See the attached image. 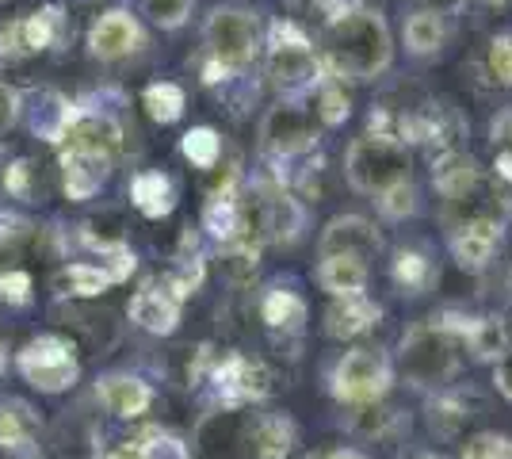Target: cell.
<instances>
[{
	"mask_svg": "<svg viewBox=\"0 0 512 459\" xmlns=\"http://www.w3.org/2000/svg\"><path fill=\"white\" fill-rule=\"evenodd\" d=\"M321 73H329V81H348V85H367L375 77H383L394 62V35L390 23L379 8L356 4L333 23H325L321 35Z\"/></svg>",
	"mask_w": 512,
	"mask_h": 459,
	"instance_id": "obj_1",
	"label": "cell"
},
{
	"mask_svg": "<svg viewBox=\"0 0 512 459\" xmlns=\"http://www.w3.org/2000/svg\"><path fill=\"white\" fill-rule=\"evenodd\" d=\"M459 326H463V314H455V310L432 314L425 322H413L398 341L394 372H402V379L417 391L451 387L463 372V364H467Z\"/></svg>",
	"mask_w": 512,
	"mask_h": 459,
	"instance_id": "obj_2",
	"label": "cell"
},
{
	"mask_svg": "<svg viewBox=\"0 0 512 459\" xmlns=\"http://www.w3.org/2000/svg\"><path fill=\"white\" fill-rule=\"evenodd\" d=\"M203 46H207V85L218 77L226 81L230 73H241L256 62L264 50V27L260 12L241 8V4H218L203 20Z\"/></svg>",
	"mask_w": 512,
	"mask_h": 459,
	"instance_id": "obj_3",
	"label": "cell"
},
{
	"mask_svg": "<svg viewBox=\"0 0 512 459\" xmlns=\"http://www.w3.org/2000/svg\"><path fill=\"white\" fill-rule=\"evenodd\" d=\"M264 73L268 85L279 92V100H306L325 77L318 46L291 20L272 23V31L264 35Z\"/></svg>",
	"mask_w": 512,
	"mask_h": 459,
	"instance_id": "obj_4",
	"label": "cell"
},
{
	"mask_svg": "<svg viewBox=\"0 0 512 459\" xmlns=\"http://www.w3.org/2000/svg\"><path fill=\"white\" fill-rule=\"evenodd\" d=\"M344 180H348L352 192L379 199L386 188L413 180V153L394 138H379V134L363 131L344 150Z\"/></svg>",
	"mask_w": 512,
	"mask_h": 459,
	"instance_id": "obj_5",
	"label": "cell"
},
{
	"mask_svg": "<svg viewBox=\"0 0 512 459\" xmlns=\"http://www.w3.org/2000/svg\"><path fill=\"white\" fill-rule=\"evenodd\" d=\"M394 356L386 349H348L337 356V364L329 368V394L341 402V406H371V402H383L390 387H394Z\"/></svg>",
	"mask_w": 512,
	"mask_h": 459,
	"instance_id": "obj_6",
	"label": "cell"
},
{
	"mask_svg": "<svg viewBox=\"0 0 512 459\" xmlns=\"http://www.w3.org/2000/svg\"><path fill=\"white\" fill-rule=\"evenodd\" d=\"M256 138H260V153L283 165V161H299L306 153H314L321 123L314 119L306 100H276L260 115Z\"/></svg>",
	"mask_w": 512,
	"mask_h": 459,
	"instance_id": "obj_7",
	"label": "cell"
},
{
	"mask_svg": "<svg viewBox=\"0 0 512 459\" xmlns=\"http://www.w3.org/2000/svg\"><path fill=\"white\" fill-rule=\"evenodd\" d=\"M16 372L20 379L39 394H65L81 379V360L77 349L58 337V333H39L16 352Z\"/></svg>",
	"mask_w": 512,
	"mask_h": 459,
	"instance_id": "obj_8",
	"label": "cell"
},
{
	"mask_svg": "<svg viewBox=\"0 0 512 459\" xmlns=\"http://www.w3.org/2000/svg\"><path fill=\"white\" fill-rule=\"evenodd\" d=\"M214 398L222 402V410H241V406H253L264 402L272 394V372L264 360L245 356V352H222L207 372Z\"/></svg>",
	"mask_w": 512,
	"mask_h": 459,
	"instance_id": "obj_9",
	"label": "cell"
},
{
	"mask_svg": "<svg viewBox=\"0 0 512 459\" xmlns=\"http://www.w3.org/2000/svg\"><path fill=\"white\" fill-rule=\"evenodd\" d=\"M62 39H65V16L58 4H50V8L27 12L20 20L0 27V58H35L43 50H54Z\"/></svg>",
	"mask_w": 512,
	"mask_h": 459,
	"instance_id": "obj_10",
	"label": "cell"
},
{
	"mask_svg": "<svg viewBox=\"0 0 512 459\" xmlns=\"http://www.w3.org/2000/svg\"><path fill=\"white\" fill-rule=\"evenodd\" d=\"M85 46L96 62L115 66V62H123V58L138 54L146 46V27H142V20L130 8H111V12L92 20Z\"/></svg>",
	"mask_w": 512,
	"mask_h": 459,
	"instance_id": "obj_11",
	"label": "cell"
},
{
	"mask_svg": "<svg viewBox=\"0 0 512 459\" xmlns=\"http://www.w3.org/2000/svg\"><path fill=\"white\" fill-rule=\"evenodd\" d=\"M379 253H383V234L363 215H333L321 226L318 257H360L371 264Z\"/></svg>",
	"mask_w": 512,
	"mask_h": 459,
	"instance_id": "obj_12",
	"label": "cell"
},
{
	"mask_svg": "<svg viewBox=\"0 0 512 459\" xmlns=\"http://www.w3.org/2000/svg\"><path fill=\"white\" fill-rule=\"evenodd\" d=\"M130 326H138L150 337H172L184 318V299H176L165 280H146L127 303Z\"/></svg>",
	"mask_w": 512,
	"mask_h": 459,
	"instance_id": "obj_13",
	"label": "cell"
},
{
	"mask_svg": "<svg viewBox=\"0 0 512 459\" xmlns=\"http://www.w3.org/2000/svg\"><path fill=\"white\" fill-rule=\"evenodd\" d=\"M245 459H287L299 444V429L287 414H245L237 425Z\"/></svg>",
	"mask_w": 512,
	"mask_h": 459,
	"instance_id": "obj_14",
	"label": "cell"
},
{
	"mask_svg": "<svg viewBox=\"0 0 512 459\" xmlns=\"http://www.w3.org/2000/svg\"><path fill=\"white\" fill-rule=\"evenodd\" d=\"M73 115H77V104H73L65 92H58V88L23 92L20 119H27V131L35 134V138H43V142H50V146H58L65 138Z\"/></svg>",
	"mask_w": 512,
	"mask_h": 459,
	"instance_id": "obj_15",
	"label": "cell"
},
{
	"mask_svg": "<svg viewBox=\"0 0 512 459\" xmlns=\"http://www.w3.org/2000/svg\"><path fill=\"white\" fill-rule=\"evenodd\" d=\"M96 402L119 421H138L150 414L153 387L134 372H104L96 379Z\"/></svg>",
	"mask_w": 512,
	"mask_h": 459,
	"instance_id": "obj_16",
	"label": "cell"
},
{
	"mask_svg": "<svg viewBox=\"0 0 512 459\" xmlns=\"http://www.w3.org/2000/svg\"><path fill=\"white\" fill-rule=\"evenodd\" d=\"M505 241V226L497 222H470L448 230V253L463 272H486Z\"/></svg>",
	"mask_w": 512,
	"mask_h": 459,
	"instance_id": "obj_17",
	"label": "cell"
},
{
	"mask_svg": "<svg viewBox=\"0 0 512 459\" xmlns=\"http://www.w3.org/2000/svg\"><path fill=\"white\" fill-rule=\"evenodd\" d=\"M65 150H88V153H100V157H119V146H123V127L115 123L111 111H81L73 115L69 131L62 138Z\"/></svg>",
	"mask_w": 512,
	"mask_h": 459,
	"instance_id": "obj_18",
	"label": "cell"
},
{
	"mask_svg": "<svg viewBox=\"0 0 512 459\" xmlns=\"http://www.w3.org/2000/svg\"><path fill=\"white\" fill-rule=\"evenodd\" d=\"M390 280L394 287L417 299V295H428L432 287L440 284V261L436 253L428 249L425 241H409V245H398L394 249V261H390Z\"/></svg>",
	"mask_w": 512,
	"mask_h": 459,
	"instance_id": "obj_19",
	"label": "cell"
},
{
	"mask_svg": "<svg viewBox=\"0 0 512 459\" xmlns=\"http://www.w3.org/2000/svg\"><path fill=\"white\" fill-rule=\"evenodd\" d=\"M379 322H383V306L375 303L371 295H344V299H333L325 306L321 329L333 341H356L363 333H371Z\"/></svg>",
	"mask_w": 512,
	"mask_h": 459,
	"instance_id": "obj_20",
	"label": "cell"
},
{
	"mask_svg": "<svg viewBox=\"0 0 512 459\" xmlns=\"http://www.w3.org/2000/svg\"><path fill=\"white\" fill-rule=\"evenodd\" d=\"M111 157L88 150H62V192L73 203H88L104 192L107 176H111Z\"/></svg>",
	"mask_w": 512,
	"mask_h": 459,
	"instance_id": "obj_21",
	"label": "cell"
},
{
	"mask_svg": "<svg viewBox=\"0 0 512 459\" xmlns=\"http://www.w3.org/2000/svg\"><path fill=\"white\" fill-rule=\"evenodd\" d=\"M459 333H463V352L474 364H490L493 368L512 349L509 322L501 314H463Z\"/></svg>",
	"mask_w": 512,
	"mask_h": 459,
	"instance_id": "obj_22",
	"label": "cell"
},
{
	"mask_svg": "<svg viewBox=\"0 0 512 459\" xmlns=\"http://www.w3.org/2000/svg\"><path fill=\"white\" fill-rule=\"evenodd\" d=\"M474 417H478V398L470 391H455V387L432 391V398H428V406H425L428 433L436 440L463 437V429H467Z\"/></svg>",
	"mask_w": 512,
	"mask_h": 459,
	"instance_id": "obj_23",
	"label": "cell"
},
{
	"mask_svg": "<svg viewBox=\"0 0 512 459\" xmlns=\"http://www.w3.org/2000/svg\"><path fill=\"white\" fill-rule=\"evenodd\" d=\"M43 433V417L31 402L0 394V452H31Z\"/></svg>",
	"mask_w": 512,
	"mask_h": 459,
	"instance_id": "obj_24",
	"label": "cell"
},
{
	"mask_svg": "<svg viewBox=\"0 0 512 459\" xmlns=\"http://www.w3.org/2000/svg\"><path fill=\"white\" fill-rule=\"evenodd\" d=\"M482 176H486V169L467 150H448L432 157V188H436V196L444 199V203L470 192Z\"/></svg>",
	"mask_w": 512,
	"mask_h": 459,
	"instance_id": "obj_25",
	"label": "cell"
},
{
	"mask_svg": "<svg viewBox=\"0 0 512 459\" xmlns=\"http://www.w3.org/2000/svg\"><path fill=\"white\" fill-rule=\"evenodd\" d=\"M318 287L329 299H344V295H367L371 284V264L360 257H318Z\"/></svg>",
	"mask_w": 512,
	"mask_h": 459,
	"instance_id": "obj_26",
	"label": "cell"
},
{
	"mask_svg": "<svg viewBox=\"0 0 512 459\" xmlns=\"http://www.w3.org/2000/svg\"><path fill=\"white\" fill-rule=\"evenodd\" d=\"M260 318L264 326L276 329V333H302L306 329V318H310V306L302 299L295 287L272 284L260 299Z\"/></svg>",
	"mask_w": 512,
	"mask_h": 459,
	"instance_id": "obj_27",
	"label": "cell"
},
{
	"mask_svg": "<svg viewBox=\"0 0 512 459\" xmlns=\"http://www.w3.org/2000/svg\"><path fill=\"white\" fill-rule=\"evenodd\" d=\"M448 35V20L436 16V12H425V8H413L402 23V43H406V54H413V58H436L448 46Z\"/></svg>",
	"mask_w": 512,
	"mask_h": 459,
	"instance_id": "obj_28",
	"label": "cell"
},
{
	"mask_svg": "<svg viewBox=\"0 0 512 459\" xmlns=\"http://www.w3.org/2000/svg\"><path fill=\"white\" fill-rule=\"evenodd\" d=\"M130 203L146 215V219H165L176 207V184L161 169H142L130 180Z\"/></svg>",
	"mask_w": 512,
	"mask_h": 459,
	"instance_id": "obj_29",
	"label": "cell"
},
{
	"mask_svg": "<svg viewBox=\"0 0 512 459\" xmlns=\"http://www.w3.org/2000/svg\"><path fill=\"white\" fill-rule=\"evenodd\" d=\"M107 459H192V452L169 429H142L138 437L123 440Z\"/></svg>",
	"mask_w": 512,
	"mask_h": 459,
	"instance_id": "obj_30",
	"label": "cell"
},
{
	"mask_svg": "<svg viewBox=\"0 0 512 459\" xmlns=\"http://www.w3.org/2000/svg\"><path fill=\"white\" fill-rule=\"evenodd\" d=\"M111 284V276H107L100 264H88V261H73L65 264L62 272L54 276V291L58 295H73V299H96V295H104Z\"/></svg>",
	"mask_w": 512,
	"mask_h": 459,
	"instance_id": "obj_31",
	"label": "cell"
},
{
	"mask_svg": "<svg viewBox=\"0 0 512 459\" xmlns=\"http://www.w3.org/2000/svg\"><path fill=\"white\" fill-rule=\"evenodd\" d=\"M314 119H318L321 127H344L348 123V115H352V100H348V92H344L341 81H329V77H321L318 88H314Z\"/></svg>",
	"mask_w": 512,
	"mask_h": 459,
	"instance_id": "obj_32",
	"label": "cell"
},
{
	"mask_svg": "<svg viewBox=\"0 0 512 459\" xmlns=\"http://www.w3.org/2000/svg\"><path fill=\"white\" fill-rule=\"evenodd\" d=\"M180 153L192 161L195 169L214 173L218 161H222V138H218L214 127H192V131L180 138Z\"/></svg>",
	"mask_w": 512,
	"mask_h": 459,
	"instance_id": "obj_33",
	"label": "cell"
},
{
	"mask_svg": "<svg viewBox=\"0 0 512 459\" xmlns=\"http://www.w3.org/2000/svg\"><path fill=\"white\" fill-rule=\"evenodd\" d=\"M142 104H146L150 119H157V123H176L184 115V108H188V96H184V88L172 85V81H153L142 92Z\"/></svg>",
	"mask_w": 512,
	"mask_h": 459,
	"instance_id": "obj_34",
	"label": "cell"
},
{
	"mask_svg": "<svg viewBox=\"0 0 512 459\" xmlns=\"http://www.w3.org/2000/svg\"><path fill=\"white\" fill-rule=\"evenodd\" d=\"M394 425H398V414L394 410H386L383 402H371V406H352V414H348V429L363 440H383L394 433Z\"/></svg>",
	"mask_w": 512,
	"mask_h": 459,
	"instance_id": "obj_35",
	"label": "cell"
},
{
	"mask_svg": "<svg viewBox=\"0 0 512 459\" xmlns=\"http://www.w3.org/2000/svg\"><path fill=\"white\" fill-rule=\"evenodd\" d=\"M375 207H379V215H383L386 222H406L421 211V192H417L413 180H406V184L386 188L383 196L375 199Z\"/></svg>",
	"mask_w": 512,
	"mask_h": 459,
	"instance_id": "obj_36",
	"label": "cell"
},
{
	"mask_svg": "<svg viewBox=\"0 0 512 459\" xmlns=\"http://www.w3.org/2000/svg\"><path fill=\"white\" fill-rule=\"evenodd\" d=\"M195 0H142V16L161 31H180L192 20Z\"/></svg>",
	"mask_w": 512,
	"mask_h": 459,
	"instance_id": "obj_37",
	"label": "cell"
},
{
	"mask_svg": "<svg viewBox=\"0 0 512 459\" xmlns=\"http://www.w3.org/2000/svg\"><path fill=\"white\" fill-rule=\"evenodd\" d=\"M486 69H490L493 85L512 92V31H501V35L490 39V46H486Z\"/></svg>",
	"mask_w": 512,
	"mask_h": 459,
	"instance_id": "obj_38",
	"label": "cell"
},
{
	"mask_svg": "<svg viewBox=\"0 0 512 459\" xmlns=\"http://www.w3.org/2000/svg\"><path fill=\"white\" fill-rule=\"evenodd\" d=\"M459 459H512V437H505V433H493V429H486V433H474V437H467V444H463Z\"/></svg>",
	"mask_w": 512,
	"mask_h": 459,
	"instance_id": "obj_39",
	"label": "cell"
},
{
	"mask_svg": "<svg viewBox=\"0 0 512 459\" xmlns=\"http://www.w3.org/2000/svg\"><path fill=\"white\" fill-rule=\"evenodd\" d=\"M20 111H23V92L16 85H8V81H0V138L20 123Z\"/></svg>",
	"mask_w": 512,
	"mask_h": 459,
	"instance_id": "obj_40",
	"label": "cell"
},
{
	"mask_svg": "<svg viewBox=\"0 0 512 459\" xmlns=\"http://www.w3.org/2000/svg\"><path fill=\"white\" fill-rule=\"evenodd\" d=\"M0 299H8L12 306L31 303V276L12 268V272H0Z\"/></svg>",
	"mask_w": 512,
	"mask_h": 459,
	"instance_id": "obj_41",
	"label": "cell"
},
{
	"mask_svg": "<svg viewBox=\"0 0 512 459\" xmlns=\"http://www.w3.org/2000/svg\"><path fill=\"white\" fill-rule=\"evenodd\" d=\"M490 146L493 153H512V104L490 119Z\"/></svg>",
	"mask_w": 512,
	"mask_h": 459,
	"instance_id": "obj_42",
	"label": "cell"
},
{
	"mask_svg": "<svg viewBox=\"0 0 512 459\" xmlns=\"http://www.w3.org/2000/svg\"><path fill=\"white\" fill-rule=\"evenodd\" d=\"M31 176H35V165H31V161H16V165L4 173V188L16 199H31Z\"/></svg>",
	"mask_w": 512,
	"mask_h": 459,
	"instance_id": "obj_43",
	"label": "cell"
},
{
	"mask_svg": "<svg viewBox=\"0 0 512 459\" xmlns=\"http://www.w3.org/2000/svg\"><path fill=\"white\" fill-rule=\"evenodd\" d=\"M493 391L501 394L505 402H512V349L493 364Z\"/></svg>",
	"mask_w": 512,
	"mask_h": 459,
	"instance_id": "obj_44",
	"label": "cell"
},
{
	"mask_svg": "<svg viewBox=\"0 0 512 459\" xmlns=\"http://www.w3.org/2000/svg\"><path fill=\"white\" fill-rule=\"evenodd\" d=\"M425 12H436V16H444V20H451V16H459L463 8H467L470 0H417Z\"/></svg>",
	"mask_w": 512,
	"mask_h": 459,
	"instance_id": "obj_45",
	"label": "cell"
},
{
	"mask_svg": "<svg viewBox=\"0 0 512 459\" xmlns=\"http://www.w3.org/2000/svg\"><path fill=\"white\" fill-rule=\"evenodd\" d=\"M27 230V222L16 219V215H8V211H0V241L8 238V241H16Z\"/></svg>",
	"mask_w": 512,
	"mask_h": 459,
	"instance_id": "obj_46",
	"label": "cell"
},
{
	"mask_svg": "<svg viewBox=\"0 0 512 459\" xmlns=\"http://www.w3.org/2000/svg\"><path fill=\"white\" fill-rule=\"evenodd\" d=\"M321 459H371L363 448H356V444H341V448H333V452H325Z\"/></svg>",
	"mask_w": 512,
	"mask_h": 459,
	"instance_id": "obj_47",
	"label": "cell"
},
{
	"mask_svg": "<svg viewBox=\"0 0 512 459\" xmlns=\"http://www.w3.org/2000/svg\"><path fill=\"white\" fill-rule=\"evenodd\" d=\"M409 459H440V456H432V452H413Z\"/></svg>",
	"mask_w": 512,
	"mask_h": 459,
	"instance_id": "obj_48",
	"label": "cell"
},
{
	"mask_svg": "<svg viewBox=\"0 0 512 459\" xmlns=\"http://www.w3.org/2000/svg\"><path fill=\"white\" fill-rule=\"evenodd\" d=\"M482 4H490V8H493V4H497V8H501V4H505V0H482Z\"/></svg>",
	"mask_w": 512,
	"mask_h": 459,
	"instance_id": "obj_49",
	"label": "cell"
},
{
	"mask_svg": "<svg viewBox=\"0 0 512 459\" xmlns=\"http://www.w3.org/2000/svg\"><path fill=\"white\" fill-rule=\"evenodd\" d=\"M4 4H12V0H0V8H4Z\"/></svg>",
	"mask_w": 512,
	"mask_h": 459,
	"instance_id": "obj_50",
	"label": "cell"
},
{
	"mask_svg": "<svg viewBox=\"0 0 512 459\" xmlns=\"http://www.w3.org/2000/svg\"><path fill=\"white\" fill-rule=\"evenodd\" d=\"M287 4H299V0H287Z\"/></svg>",
	"mask_w": 512,
	"mask_h": 459,
	"instance_id": "obj_51",
	"label": "cell"
}]
</instances>
